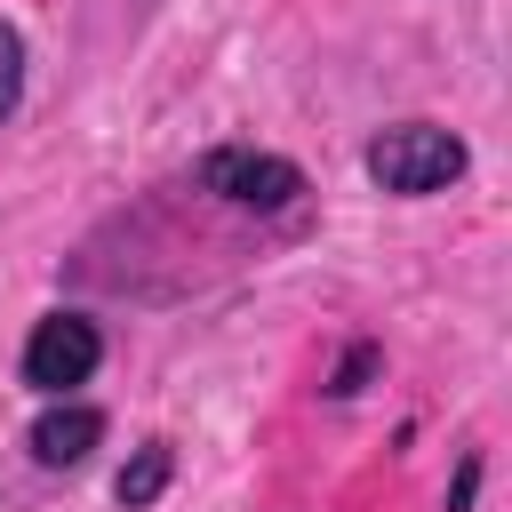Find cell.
<instances>
[{"label": "cell", "mask_w": 512, "mask_h": 512, "mask_svg": "<svg viewBox=\"0 0 512 512\" xmlns=\"http://www.w3.org/2000/svg\"><path fill=\"white\" fill-rule=\"evenodd\" d=\"M360 168H368V184L392 192V200H432V192H448V184L472 168V152H464V136L440 128V120H392V128L368 136Z\"/></svg>", "instance_id": "obj_1"}, {"label": "cell", "mask_w": 512, "mask_h": 512, "mask_svg": "<svg viewBox=\"0 0 512 512\" xmlns=\"http://www.w3.org/2000/svg\"><path fill=\"white\" fill-rule=\"evenodd\" d=\"M192 184L224 208H248V216H288L304 200V168L288 152H256V144H216L192 160Z\"/></svg>", "instance_id": "obj_2"}, {"label": "cell", "mask_w": 512, "mask_h": 512, "mask_svg": "<svg viewBox=\"0 0 512 512\" xmlns=\"http://www.w3.org/2000/svg\"><path fill=\"white\" fill-rule=\"evenodd\" d=\"M96 368H104V328L88 312H40L32 336H24V360H16V376L40 400H72Z\"/></svg>", "instance_id": "obj_3"}, {"label": "cell", "mask_w": 512, "mask_h": 512, "mask_svg": "<svg viewBox=\"0 0 512 512\" xmlns=\"http://www.w3.org/2000/svg\"><path fill=\"white\" fill-rule=\"evenodd\" d=\"M96 448H104V408H88V400H48L24 424V456L40 472H80Z\"/></svg>", "instance_id": "obj_4"}, {"label": "cell", "mask_w": 512, "mask_h": 512, "mask_svg": "<svg viewBox=\"0 0 512 512\" xmlns=\"http://www.w3.org/2000/svg\"><path fill=\"white\" fill-rule=\"evenodd\" d=\"M168 480H176V448H168V440H136V456L120 464L112 496H120L128 512H152V504L168 496Z\"/></svg>", "instance_id": "obj_5"}, {"label": "cell", "mask_w": 512, "mask_h": 512, "mask_svg": "<svg viewBox=\"0 0 512 512\" xmlns=\"http://www.w3.org/2000/svg\"><path fill=\"white\" fill-rule=\"evenodd\" d=\"M376 376H384V344H376V336H360V344H344V360L328 368V384H320V392H328V400H352V392H368Z\"/></svg>", "instance_id": "obj_6"}, {"label": "cell", "mask_w": 512, "mask_h": 512, "mask_svg": "<svg viewBox=\"0 0 512 512\" xmlns=\"http://www.w3.org/2000/svg\"><path fill=\"white\" fill-rule=\"evenodd\" d=\"M16 104H24V32L0 16V128L16 120Z\"/></svg>", "instance_id": "obj_7"}, {"label": "cell", "mask_w": 512, "mask_h": 512, "mask_svg": "<svg viewBox=\"0 0 512 512\" xmlns=\"http://www.w3.org/2000/svg\"><path fill=\"white\" fill-rule=\"evenodd\" d=\"M480 480H488V456H480V448H464V456H456V480H448V496H440V512H472Z\"/></svg>", "instance_id": "obj_8"}]
</instances>
